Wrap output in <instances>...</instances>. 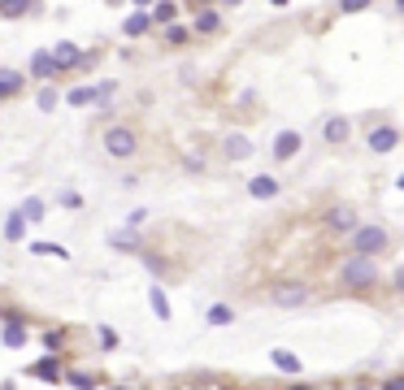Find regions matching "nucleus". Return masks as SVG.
<instances>
[{"instance_id":"27","label":"nucleus","mask_w":404,"mask_h":390,"mask_svg":"<svg viewBox=\"0 0 404 390\" xmlns=\"http://www.w3.org/2000/svg\"><path fill=\"white\" fill-rule=\"evenodd\" d=\"M31 252H35V256H57V260H65V256H70L61 243H31Z\"/></svg>"},{"instance_id":"16","label":"nucleus","mask_w":404,"mask_h":390,"mask_svg":"<svg viewBox=\"0 0 404 390\" xmlns=\"http://www.w3.org/2000/svg\"><path fill=\"white\" fill-rule=\"evenodd\" d=\"M31 74H35V78H57L53 57H48V52H35V57H31Z\"/></svg>"},{"instance_id":"6","label":"nucleus","mask_w":404,"mask_h":390,"mask_svg":"<svg viewBox=\"0 0 404 390\" xmlns=\"http://www.w3.org/2000/svg\"><path fill=\"white\" fill-rule=\"evenodd\" d=\"M326 230H335V234H352V230H357V213H352L348 204H335L331 213H326Z\"/></svg>"},{"instance_id":"28","label":"nucleus","mask_w":404,"mask_h":390,"mask_svg":"<svg viewBox=\"0 0 404 390\" xmlns=\"http://www.w3.org/2000/svg\"><path fill=\"white\" fill-rule=\"evenodd\" d=\"M165 44H174V48L187 44V26H165Z\"/></svg>"},{"instance_id":"23","label":"nucleus","mask_w":404,"mask_h":390,"mask_svg":"<svg viewBox=\"0 0 404 390\" xmlns=\"http://www.w3.org/2000/svg\"><path fill=\"white\" fill-rule=\"evenodd\" d=\"M148 26H153V22H148V13H131V18H126V26H122V31H126V35H135V39H139V35L148 31Z\"/></svg>"},{"instance_id":"11","label":"nucleus","mask_w":404,"mask_h":390,"mask_svg":"<svg viewBox=\"0 0 404 390\" xmlns=\"http://www.w3.org/2000/svg\"><path fill=\"white\" fill-rule=\"evenodd\" d=\"M148 9H153L148 22H157V26H174V18H179V5H174V0H153Z\"/></svg>"},{"instance_id":"5","label":"nucleus","mask_w":404,"mask_h":390,"mask_svg":"<svg viewBox=\"0 0 404 390\" xmlns=\"http://www.w3.org/2000/svg\"><path fill=\"white\" fill-rule=\"evenodd\" d=\"M396 143H400V130L396 126H374L370 130V152H378V156H387V152H396Z\"/></svg>"},{"instance_id":"25","label":"nucleus","mask_w":404,"mask_h":390,"mask_svg":"<svg viewBox=\"0 0 404 390\" xmlns=\"http://www.w3.org/2000/svg\"><path fill=\"white\" fill-rule=\"evenodd\" d=\"M22 234H27V221H22L18 213H9V221H5V239H9V243H18Z\"/></svg>"},{"instance_id":"14","label":"nucleus","mask_w":404,"mask_h":390,"mask_svg":"<svg viewBox=\"0 0 404 390\" xmlns=\"http://www.w3.org/2000/svg\"><path fill=\"white\" fill-rule=\"evenodd\" d=\"M148 304H153V312H157L161 321H170V299H165L161 286H148Z\"/></svg>"},{"instance_id":"9","label":"nucleus","mask_w":404,"mask_h":390,"mask_svg":"<svg viewBox=\"0 0 404 390\" xmlns=\"http://www.w3.org/2000/svg\"><path fill=\"white\" fill-rule=\"evenodd\" d=\"M300 148H305V139H300L296 130H283V135L274 139V156H279V161H291V156H296Z\"/></svg>"},{"instance_id":"18","label":"nucleus","mask_w":404,"mask_h":390,"mask_svg":"<svg viewBox=\"0 0 404 390\" xmlns=\"http://www.w3.org/2000/svg\"><path fill=\"white\" fill-rule=\"evenodd\" d=\"M109 247H113V252H135L139 239H135V234H126V230H113V234H109Z\"/></svg>"},{"instance_id":"34","label":"nucleus","mask_w":404,"mask_h":390,"mask_svg":"<svg viewBox=\"0 0 404 390\" xmlns=\"http://www.w3.org/2000/svg\"><path fill=\"white\" fill-rule=\"evenodd\" d=\"M200 5H213V0H200Z\"/></svg>"},{"instance_id":"13","label":"nucleus","mask_w":404,"mask_h":390,"mask_svg":"<svg viewBox=\"0 0 404 390\" xmlns=\"http://www.w3.org/2000/svg\"><path fill=\"white\" fill-rule=\"evenodd\" d=\"M322 139H326V143H343V139H348V122H343V117H326V122H322Z\"/></svg>"},{"instance_id":"1","label":"nucleus","mask_w":404,"mask_h":390,"mask_svg":"<svg viewBox=\"0 0 404 390\" xmlns=\"http://www.w3.org/2000/svg\"><path fill=\"white\" fill-rule=\"evenodd\" d=\"M339 278H343V286H352V291H365V286L378 282V260L374 256H348Z\"/></svg>"},{"instance_id":"17","label":"nucleus","mask_w":404,"mask_h":390,"mask_svg":"<svg viewBox=\"0 0 404 390\" xmlns=\"http://www.w3.org/2000/svg\"><path fill=\"white\" fill-rule=\"evenodd\" d=\"M18 217H22V221H44V200H35V195H31V200H22Z\"/></svg>"},{"instance_id":"12","label":"nucleus","mask_w":404,"mask_h":390,"mask_svg":"<svg viewBox=\"0 0 404 390\" xmlns=\"http://www.w3.org/2000/svg\"><path fill=\"white\" fill-rule=\"evenodd\" d=\"M22 87H27V74H18V70H0V100L18 96Z\"/></svg>"},{"instance_id":"15","label":"nucleus","mask_w":404,"mask_h":390,"mask_svg":"<svg viewBox=\"0 0 404 390\" xmlns=\"http://www.w3.org/2000/svg\"><path fill=\"white\" fill-rule=\"evenodd\" d=\"M270 360H274V369H283V373H300V356H291V351H270Z\"/></svg>"},{"instance_id":"31","label":"nucleus","mask_w":404,"mask_h":390,"mask_svg":"<svg viewBox=\"0 0 404 390\" xmlns=\"http://www.w3.org/2000/svg\"><path fill=\"white\" fill-rule=\"evenodd\" d=\"M370 9V0H339V13H361Z\"/></svg>"},{"instance_id":"10","label":"nucleus","mask_w":404,"mask_h":390,"mask_svg":"<svg viewBox=\"0 0 404 390\" xmlns=\"http://www.w3.org/2000/svg\"><path fill=\"white\" fill-rule=\"evenodd\" d=\"M248 195H252V200H274V195H279V178L257 174V178L248 182Z\"/></svg>"},{"instance_id":"3","label":"nucleus","mask_w":404,"mask_h":390,"mask_svg":"<svg viewBox=\"0 0 404 390\" xmlns=\"http://www.w3.org/2000/svg\"><path fill=\"white\" fill-rule=\"evenodd\" d=\"M105 152L113 156V161H126V156H135V152H139L135 130H131V126H109V130H105Z\"/></svg>"},{"instance_id":"32","label":"nucleus","mask_w":404,"mask_h":390,"mask_svg":"<svg viewBox=\"0 0 404 390\" xmlns=\"http://www.w3.org/2000/svg\"><path fill=\"white\" fill-rule=\"evenodd\" d=\"M383 390H404V382H400V377H391V382H387Z\"/></svg>"},{"instance_id":"4","label":"nucleus","mask_w":404,"mask_h":390,"mask_svg":"<svg viewBox=\"0 0 404 390\" xmlns=\"http://www.w3.org/2000/svg\"><path fill=\"white\" fill-rule=\"evenodd\" d=\"M270 299L279 304V308H300V304H309V286L305 282H279Z\"/></svg>"},{"instance_id":"20","label":"nucleus","mask_w":404,"mask_h":390,"mask_svg":"<svg viewBox=\"0 0 404 390\" xmlns=\"http://www.w3.org/2000/svg\"><path fill=\"white\" fill-rule=\"evenodd\" d=\"M31 373H35V377H44V382H61V364H57V360H39Z\"/></svg>"},{"instance_id":"26","label":"nucleus","mask_w":404,"mask_h":390,"mask_svg":"<svg viewBox=\"0 0 404 390\" xmlns=\"http://www.w3.org/2000/svg\"><path fill=\"white\" fill-rule=\"evenodd\" d=\"M231 321H235V312L226 308V304H213L209 308V325H231Z\"/></svg>"},{"instance_id":"21","label":"nucleus","mask_w":404,"mask_h":390,"mask_svg":"<svg viewBox=\"0 0 404 390\" xmlns=\"http://www.w3.org/2000/svg\"><path fill=\"white\" fill-rule=\"evenodd\" d=\"M217 26H222V18H217L213 9H205V13H196V31H200V35H213Z\"/></svg>"},{"instance_id":"7","label":"nucleus","mask_w":404,"mask_h":390,"mask_svg":"<svg viewBox=\"0 0 404 390\" xmlns=\"http://www.w3.org/2000/svg\"><path fill=\"white\" fill-rule=\"evenodd\" d=\"M48 57H53V70H57V74H61V70H74V65H83L79 44H57L53 52H48Z\"/></svg>"},{"instance_id":"8","label":"nucleus","mask_w":404,"mask_h":390,"mask_svg":"<svg viewBox=\"0 0 404 390\" xmlns=\"http://www.w3.org/2000/svg\"><path fill=\"white\" fill-rule=\"evenodd\" d=\"M252 152H257V148H252L248 135H226L222 139V156H226V161H248Z\"/></svg>"},{"instance_id":"30","label":"nucleus","mask_w":404,"mask_h":390,"mask_svg":"<svg viewBox=\"0 0 404 390\" xmlns=\"http://www.w3.org/2000/svg\"><path fill=\"white\" fill-rule=\"evenodd\" d=\"M65 382H70V386H74V390H96V382H91V377H87V373H70V377H65Z\"/></svg>"},{"instance_id":"19","label":"nucleus","mask_w":404,"mask_h":390,"mask_svg":"<svg viewBox=\"0 0 404 390\" xmlns=\"http://www.w3.org/2000/svg\"><path fill=\"white\" fill-rule=\"evenodd\" d=\"M74 109H83V104H100V96H96V87H74L70 96H65Z\"/></svg>"},{"instance_id":"22","label":"nucleus","mask_w":404,"mask_h":390,"mask_svg":"<svg viewBox=\"0 0 404 390\" xmlns=\"http://www.w3.org/2000/svg\"><path fill=\"white\" fill-rule=\"evenodd\" d=\"M27 9H35V0H0V13L5 18H22Z\"/></svg>"},{"instance_id":"29","label":"nucleus","mask_w":404,"mask_h":390,"mask_svg":"<svg viewBox=\"0 0 404 390\" xmlns=\"http://www.w3.org/2000/svg\"><path fill=\"white\" fill-rule=\"evenodd\" d=\"M39 109H44V113L57 109V87H44V91H39Z\"/></svg>"},{"instance_id":"33","label":"nucleus","mask_w":404,"mask_h":390,"mask_svg":"<svg viewBox=\"0 0 404 390\" xmlns=\"http://www.w3.org/2000/svg\"><path fill=\"white\" fill-rule=\"evenodd\" d=\"M131 5H153V0H131Z\"/></svg>"},{"instance_id":"2","label":"nucleus","mask_w":404,"mask_h":390,"mask_svg":"<svg viewBox=\"0 0 404 390\" xmlns=\"http://www.w3.org/2000/svg\"><path fill=\"white\" fill-rule=\"evenodd\" d=\"M387 243H391V234H387V226H378V221L352 230V256H378V252H387Z\"/></svg>"},{"instance_id":"24","label":"nucleus","mask_w":404,"mask_h":390,"mask_svg":"<svg viewBox=\"0 0 404 390\" xmlns=\"http://www.w3.org/2000/svg\"><path fill=\"white\" fill-rule=\"evenodd\" d=\"M22 343H27V330L9 317V325H5V347H22Z\"/></svg>"}]
</instances>
